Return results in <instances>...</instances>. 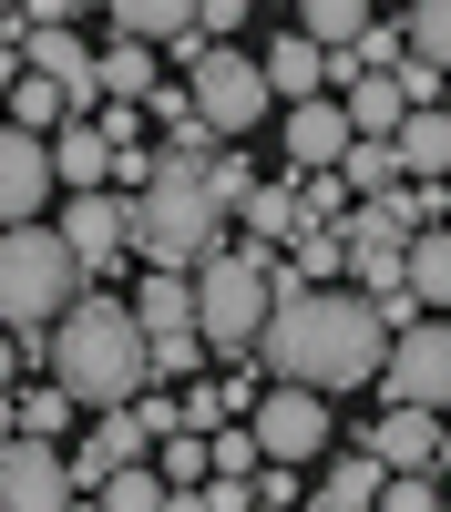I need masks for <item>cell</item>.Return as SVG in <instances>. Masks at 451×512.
Here are the masks:
<instances>
[{"label": "cell", "mask_w": 451, "mask_h": 512, "mask_svg": "<svg viewBox=\"0 0 451 512\" xmlns=\"http://www.w3.org/2000/svg\"><path fill=\"white\" fill-rule=\"evenodd\" d=\"M380 400H431V410H451V308H421L410 328H390Z\"/></svg>", "instance_id": "6"}, {"label": "cell", "mask_w": 451, "mask_h": 512, "mask_svg": "<svg viewBox=\"0 0 451 512\" xmlns=\"http://www.w3.org/2000/svg\"><path fill=\"white\" fill-rule=\"evenodd\" d=\"M339 103H349V123H359V134H400V113H410L400 72H339Z\"/></svg>", "instance_id": "20"}, {"label": "cell", "mask_w": 451, "mask_h": 512, "mask_svg": "<svg viewBox=\"0 0 451 512\" xmlns=\"http://www.w3.org/2000/svg\"><path fill=\"white\" fill-rule=\"evenodd\" d=\"M226 216H236V205L216 195V175L154 144V175L134 185V256H144V267H185L195 277L205 256L226 246Z\"/></svg>", "instance_id": "3"}, {"label": "cell", "mask_w": 451, "mask_h": 512, "mask_svg": "<svg viewBox=\"0 0 451 512\" xmlns=\"http://www.w3.org/2000/svg\"><path fill=\"white\" fill-rule=\"evenodd\" d=\"M62 195V164H52V134H31V123L0 113V226L41 216V205Z\"/></svg>", "instance_id": "10"}, {"label": "cell", "mask_w": 451, "mask_h": 512, "mask_svg": "<svg viewBox=\"0 0 451 512\" xmlns=\"http://www.w3.org/2000/svg\"><path fill=\"white\" fill-rule=\"evenodd\" d=\"M246 420H257L267 461H318V451H328V390H308V379H277Z\"/></svg>", "instance_id": "11"}, {"label": "cell", "mask_w": 451, "mask_h": 512, "mask_svg": "<svg viewBox=\"0 0 451 512\" xmlns=\"http://www.w3.org/2000/svg\"><path fill=\"white\" fill-rule=\"evenodd\" d=\"M0 11H21V0H0Z\"/></svg>", "instance_id": "44"}, {"label": "cell", "mask_w": 451, "mask_h": 512, "mask_svg": "<svg viewBox=\"0 0 451 512\" xmlns=\"http://www.w3.org/2000/svg\"><path fill=\"white\" fill-rule=\"evenodd\" d=\"M236 226H246V246H267V256H277L287 236L308 226V205H298V185H257V195L236 205Z\"/></svg>", "instance_id": "21"}, {"label": "cell", "mask_w": 451, "mask_h": 512, "mask_svg": "<svg viewBox=\"0 0 451 512\" xmlns=\"http://www.w3.org/2000/svg\"><path fill=\"white\" fill-rule=\"evenodd\" d=\"M298 31L339 52V41H359V31H369V0H298Z\"/></svg>", "instance_id": "31"}, {"label": "cell", "mask_w": 451, "mask_h": 512, "mask_svg": "<svg viewBox=\"0 0 451 512\" xmlns=\"http://www.w3.org/2000/svg\"><path fill=\"white\" fill-rule=\"evenodd\" d=\"M154 451V431H144V410L134 400H113V410H93V431L72 441V472H82V492H103L123 461H144Z\"/></svg>", "instance_id": "14"}, {"label": "cell", "mask_w": 451, "mask_h": 512, "mask_svg": "<svg viewBox=\"0 0 451 512\" xmlns=\"http://www.w3.org/2000/svg\"><path fill=\"white\" fill-rule=\"evenodd\" d=\"M72 11H93V0H21V21H72Z\"/></svg>", "instance_id": "40"}, {"label": "cell", "mask_w": 451, "mask_h": 512, "mask_svg": "<svg viewBox=\"0 0 451 512\" xmlns=\"http://www.w3.org/2000/svg\"><path fill=\"white\" fill-rule=\"evenodd\" d=\"M205 175H216V195H226V205H246V195H257V175H246V154H216Z\"/></svg>", "instance_id": "39"}, {"label": "cell", "mask_w": 451, "mask_h": 512, "mask_svg": "<svg viewBox=\"0 0 451 512\" xmlns=\"http://www.w3.org/2000/svg\"><path fill=\"white\" fill-rule=\"evenodd\" d=\"M11 82H21V52H11V41H0V113H11Z\"/></svg>", "instance_id": "41"}, {"label": "cell", "mask_w": 451, "mask_h": 512, "mask_svg": "<svg viewBox=\"0 0 451 512\" xmlns=\"http://www.w3.org/2000/svg\"><path fill=\"white\" fill-rule=\"evenodd\" d=\"M62 236H72V256L93 267L103 287L123 277V256H134V195H103V185H72V205H62Z\"/></svg>", "instance_id": "9"}, {"label": "cell", "mask_w": 451, "mask_h": 512, "mask_svg": "<svg viewBox=\"0 0 451 512\" xmlns=\"http://www.w3.org/2000/svg\"><path fill=\"white\" fill-rule=\"evenodd\" d=\"M267 82H277V103H308V93H328V41H308V31H277V41H267Z\"/></svg>", "instance_id": "18"}, {"label": "cell", "mask_w": 451, "mask_h": 512, "mask_svg": "<svg viewBox=\"0 0 451 512\" xmlns=\"http://www.w3.org/2000/svg\"><path fill=\"white\" fill-rule=\"evenodd\" d=\"M103 11H113L123 41H175V31L195 21V0H103Z\"/></svg>", "instance_id": "28"}, {"label": "cell", "mask_w": 451, "mask_h": 512, "mask_svg": "<svg viewBox=\"0 0 451 512\" xmlns=\"http://www.w3.org/2000/svg\"><path fill=\"white\" fill-rule=\"evenodd\" d=\"M154 461H164V482H175V512H195L205 472H216V441H205V431H164V441H154Z\"/></svg>", "instance_id": "23"}, {"label": "cell", "mask_w": 451, "mask_h": 512, "mask_svg": "<svg viewBox=\"0 0 451 512\" xmlns=\"http://www.w3.org/2000/svg\"><path fill=\"white\" fill-rule=\"evenodd\" d=\"M390 144H400V175H421V185L451 175V113H441V103H410Z\"/></svg>", "instance_id": "19"}, {"label": "cell", "mask_w": 451, "mask_h": 512, "mask_svg": "<svg viewBox=\"0 0 451 512\" xmlns=\"http://www.w3.org/2000/svg\"><path fill=\"white\" fill-rule=\"evenodd\" d=\"M380 502H390V512H441V502H451V482H431V472H390V482H380Z\"/></svg>", "instance_id": "34"}, {"label": "cell", "mask_w": 451, "mask_h": 512, "mask_svg": "<svg viewBox=\"0 0 451 512\" xmlns=\"http://www.w3.org/2000/svg\"><path fill=\"white\" fill-rule=\"evenodd\" d=\"M277 113H287V123H277V154L298 164V175H308V164H339V154H349V134H359L339 93H308V103H277Z\"/></svg>", "instance_id": "13"}, {"label": "cell", "mask_w": 451, "mask_h": 512, "mask_svg": "<svg viewBox=\"0 0 451 512\" xmlns=\"http://www.w3.org/2000/svg\"><path fill=\"white\" fill-rule=\"evenodd\" d=\"M277 256H287V267H298L308 287H339V277H349V216H308V226L287 236Z\"/></svg>", "instance_id": "17"}, {"label": "cell", "mask_w": 451, "mask_h": 512, "mask_svg": "<svg viewBox=\"0 0 451 512\" xmlns=\"http://www.w3.org/2000/svg\"><path fill=\"white\" fill-rule=\"evenodd\" d=\"M390 472H441V410L431 400H380V420L359 431Z\"/></svg>", "instance_id": "12"}, {"label": "cell", "mask_w": 451, "mask_h": 512, "mask_svg": "<svg viewBox=\"0 0 451 512\" xmlns=\"http://www.w3.org/2000/svg\"><path fill=\"white\" fill-rule=\"evenodd\" d=\"M93 502H103V512H175V482H164V461H123Z\"/></svg>", "instance_id": "24"}, {"label": "cell", "mask_w": 451, "mask_h": 512, "mask_svg": "<svg viewBox=\"0 0 451 512\" xmlns=\"http://www.w3.org/2000/svg\"><path fill=\"white\" fill-rule=\"evenodd\" d=\"M441 82H451V72H441V62H421V52L400 62V93H410V103H441Z\"/></svg>", "instance_id": "38"}, {"label": "cell", "mask_w": 451, "mask_h": 512, "mask_svg": "<svg viewBox=\"0 0 451 512\" xmlns=\"http://www.w3.org/2000/svg\"><path fill=\"white\" fill-rule=\"evenodd\" d=\"M380 359H390V318L369 287H308L298 267L277 256V308L257 338V369L267 379H308V390H380Z\"/></svg>", "instance_id": "1"}, {"label": "cell", "mask_w": 451, "mask_h": 512, "mask_svg": "<svg viewBox=\"0 0 451 512\" xmlns=\"http://www.w3.org/2000/svg\"><path fill=\"white\" fill-rule=\"evenodd\" d=\"M441 482H451V431H441Z\"/></svg>", "instance_id": "42"}, {"label": "cell", "mask_w": 451, "mask_h": 512, "mask_svg": "<svg viewBox=\"0 0 451 512\" xmlns=\"http://www.w3.org/2000/svg\"><path fill=\"white\" fill-rule=\"evenodd\" d=\"M380 482H390V461L369 451V441H349L339 461H328V482H308V502H318V512H369Z\"/></svg>", "instance_id": "15"}, {"label": "cell", "mask_w": 451, "mask_h": 512, "mask_svg": "<svg viewBox=\"0 0 451 512\" xmlns=\"http://www.w3.org/2000/svg\"><path fill=\"white\" fill-rule=\"evenodd\" d=\"M41 369H52L82 410H113V400L154 390V328L134 318V297H113V287L93 277V287H82L72 308L52 318V349H41Z\"/></svg>", "instance_id": "2"}, {"label": "cell", "mask_w": 451, "mask_h": 512, "mask_svg": "<svg viewBox=\"0 0 451 512\" xmlns=\"http://www.w3.org/2000/svg\"><path fill=\"white\" fill-rule=\"evenodd\" d=\"M113 134H103V123L93 113H72V123H52V164H62V185H113Z\"/></svg>", "instance_id": "16"}, {"label": "cell", "mask_w": 451, "mask_h": 512, "mask_svg": "<svg viewBox=\"0 0 451 512\" xmlns=\"http://www.w3.org/2000/svg\"><path fill=\"white\" fill-rule=\"evenodd\" d=\"M93 11H103V0H93Z\"/></svg>", "instance_id": "45"}, {"label": "cell", "mask_w": 451, "mask_h": 512, "mask_svg": "<svg viewBox=\"0 0 451 512\" xmlns=\"http://www.w3.org/2000/svg\"><path fill=\"white\" fill-rule=\"evenodd\" d=\"M185 82H195V113L216 123L226 144L246 134V123H267V103H277V82H267V62H246L236 41H216V52H205V62H195Z\"/></svg>", "instance_id": "7"}, {"label": "cell", "mask_w": 451, "mask_h": 512, "mask_svg": "<svg viewBox=\"0 0 451 512\" xmlns=\"http://www.w3.org/2000/svg\"><path fill=\"white\" fill-rule=\"evenodd\" d=\"M144 113L164 123V134H175V123H195V82H185V93H175V82H154V93H144Z\"/></svg>", "instance_id": "37"}, {"label": "cell", "mask_w": 451, "mask_h": 512, "mask_svg": "<svg viewBox=\"0 0 451 512\" xmlns=\"http://www.w3.org/2000/svg\"><path fill=\"white\" fill-rule=\"evenodd\" d=\"M93 287V267L72 256V236L62 226H41V216H21V226H0V318L11 328H52L72 297Z\"/></svg>", "instance_id": "4"}, {"label": "cell", "mask_w": 451, "mask_h": 512, "mask_svg": "<svg viewBox=\"0 0 451 512\" xmlns=\"http://www.w3.org/2000/svg\"><path fill=\"white\" fill-rule=\"evenodd\" d=\"M134 318L164 338V328H195V277L185 267H144V287H134Z\"/></svg>", "instance_id": "22"}, {"label": "cell", "mask_w": 451, "mask_h": 512, "mask_svg": "<svg viewBox=\"0 0 451 512\" xmlns=\"http://www.w3.org/2000/svg\"><path fill=\"white\" fill-rule=\"evenodd\" d=\"M154 82H164V72H154V41H123V31H113V52H103V103H144Z\"/></svg>", "instance_id": "26"}, {"label": "cell", "mask_w": 451, "mask_h": 512, "mask_svg": "<svg viewBox=\"0 0 451 512\" xmlns=\"http://www.w3.org/2000/svg\"><path fill=\"white\" fill-rule=\"evenodd\" d=\"M287 502H308L298 461H257V512H287Z\"/></svg>", "instance_id": "35"}, {"label": "cell", "mask_w": 451, "mask_h": 512, "mask_svg": "<svg viewBox=\"0 0 451 512\" xmlns=\"http://www.w3.org/2000/svg\"><path fill=\"white\" fill-rule=\"evenodd\" d=\"M11 123H31V134H52V123H72V93H62L52 72H21V82H11Z\"/></svg>", "instance_id": "30"}, {"label": "cell", "mask_w": 451, "mask_h": 512, "mask_svg": "<svg viewBox=\"0 0 451 512\" xmlns=\"http://www.w3.org/2000/svg\"><path fill=\"white\" fill-rule=\"evenodd\" d=\"M11 400H21V431H41V441H62L72 420H93V410H82V400L62 390V379H21Z\"/></svg>", "instance_id": "25"}, {"label": "cell", "mask_w": 451, "mask_h": 512, "mask_svg": "<svg viewBox=\"0 0 451 512\" xmlns=\"http://www.w3.org/2000/svg\"><path fill=\"white\" fill-rule=\"evenodd\" d=\"M410 52L451 72V0H410Z\"/></svg>", "instance_id": "32"}, {"label": "cell", "mask_w": 451, "mask_h": 512, "mask_svg": "<svg viewBox=\"0 0 451 512\" xmlns=\"http://www.w3.org/2000/svg\"><path fill=\"white\" fill-rule=\"evenodd\" d=\"M339 175H349V195H390V185H400V144H390V134H349Z\"/></svg>", "instance_id": "27"}, {"label": "cell", "mask_w": 451, "mask_h": 512, "mask_svg": "<svg viewBox=\"0 0 451 512\" xmlns=\"http://www.w3.org/2000/svg\"><path fill=\"white\" fill-rule=\"evenodd\" d=\"M267 308H277V256L267 246H216L195 267V328H205L216 359H257Z\"/></svg>", "instance_id": "5"}, {"label": "cell", "mask_w": 451, "mask_h": 512, "mask_svg": "<svg viewBox=\"0 0 451 512\" xmlns=\"http://www.w3.org/2000/svg\"><path fill=\"white\" fill-rule=\"evenodd\" d=\"M62 502H82L72 451L41 441V431H11L0 441V512H62Z\"/></svg>", "instance_id": "8"}, {"label": "cell", "mask_w": 451, "mask_h": 512, "mask_svg": "<svg viewBox=\"0 0 451 512\" xmlns=\"http://www.w3.org/2000/svg\"><path fill=\"white\" fill-rule=\"evenodd\" d=\"M441 113H451V82H441Z\"/></svg>", "instance_id": "43"}, {"label": "cell", "mask_w": 451, "mask_h": 512, "mask_svg": "<svg viewBox=\"0 0 451 512\" xmlns=\"http://www.w3.org/2000/svg\"><path fill=\"white\" fill-rule=\"evenodd\" d=\"M410 287H421V308H451V226L410 236Z\"/></svg>", "instance_id": "29"}, {"label": "cell", "mask_w": 451, "mask_h": 512, "mask_svg": "<svg viewBox=\"0 0 451 512\" xmlns=\"http://www.w3.org/2000/svg\"><path fill=\"white\" fill-rule=\"evenodd\" d=\"M195 369H205V328H164V338H154V379H175V390H185Z\"/></svg>", "instance_id": "33"}, {"label": "cell", "mask_w": 451, "mask_h": 512, "mask_svg": "<svg viewBox=\"0 0 451 512\" xmlns=\"http://www.w3.org/2000/svg\"><path fill=\"white\" fill-rule=\"evenodd\" d=\"M195 21H205V31H216V41H236L246 21H257V0H195Z\"/></svg>", "instance_id": "36"}]
</instances>
